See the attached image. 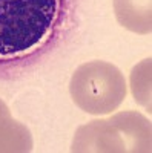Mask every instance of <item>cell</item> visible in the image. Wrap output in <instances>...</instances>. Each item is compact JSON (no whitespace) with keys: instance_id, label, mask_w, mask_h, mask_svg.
<instances>
[{"instance_id":"cell-1","label":"cell","mask_w":152,"mask_h":153,"mask_svg":"<svg viewBox=\"0 0 152 153\" xmlns=\"http://www.w3.org/2000/svg\"><path fill=\"white\" fill-rule=\"evenodd\" d=\"M61 0H0V60L40 48L60 17Z\"/></svg>"},{"instance_id":"cell-2","label":"cell","mask_w":152,"mask_h":153,"mask_svg":"<svg viewBox=\"0 0 152 153\" xmlns=\"http://www.w3.org/2000/svg\"><path fill=\"white\" fill-rule=\"evenodd\" d=\"M72 152H151V124L135 112L82 126Z\"/></svg>"},{"instance_id":"cell-3","label":"cell","mask_w":152,"mask_h":153,"mask_svg":"<svg viewBox=\"0 0 152 153\" xmlns=\"http://www.w3.org/2000/svg\"><path fill=\"white\" fill-rule=\"evenodd\" d=\"M69 92L82 110L105 115L115 110L126 97L123 74L111 63L89 61L79 66L71 76Z\"/></svg>"},{"instance_id":"cell-4","label":"cell","mask_w":152,"mask_h":153,"mask_svg":"<svg viewBox=\"0 0 152 153\" xmlns=\"http://www.w3.org/2000/svg\"><path fill=\"white\" fill-rule=\"evenodd\" d=\"M115 17L121 26L137 34H151V0H114Z\"/></svg>"},{"instance_id":"cell-5","label":"cell","mask_w":152,"mask_h":153,"mask_svg":"<svg viewBox=\"0 0 152 153\" xmlns=\"http://www.w3.org/2000/svg\"><path fill=\"white\" fill-rule=\"evenodd\" d=\"M142 72V78L137 72V68L132 71V94L137 98V101L143 106L151 107V60H145V66Z\"/></svg>"}]
</instances>
